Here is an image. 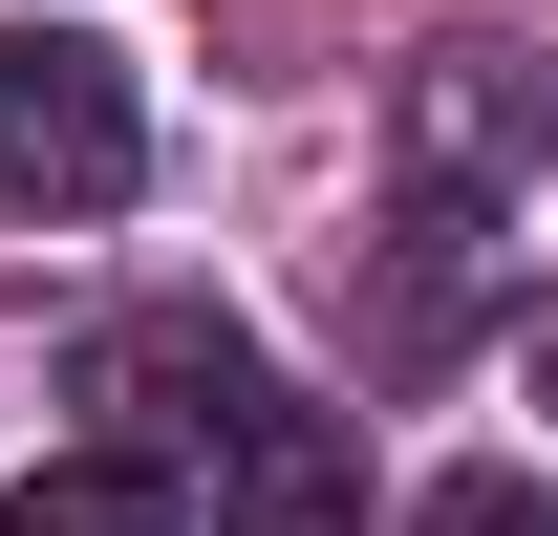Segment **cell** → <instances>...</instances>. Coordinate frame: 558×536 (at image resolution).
Wrapping results in <instances>:
<instances>
[{
	"mask_svg": "<svg viewBox=\"0 0 558 536\" xmlns=\"http://www.w3.org/2000/svg\"><path fill=\"white\" fill-rule=\"evenodd\" d=\"M130 172H150L130 65L65 22H0V236H86V215H130Z\"/></svg>",
	"mask_w": 558,
	"mask_h": 536,
	"instance_id": "1",
	"label": "cell"
},
{
	"mask_svg": "<svg viewBox=\"0 0 558 536\" xmlns=\"http://www.w3.org/2000/svg\"><path fill=\"white\" fill-rule=\"evenodd\" d=\"M387 172H409V194H451V215H515L558 172V65L537 44H429V65H387Z\"/></svg>",
	"mask_w": 558,
	"mask_h": 536,
	"instance_id": "2",
	"label": "cell"
},
{
	"mask_svg": "<svg viewBox=\"0 0 558 536\" xmlns=\"http://www.w3.org/2000/svg\"><path fill=\"white\" fill-rule=\"evenodd\" d=\"M194 494L215 536H365V451H344V407H301V387H236L194 429Z\"/></svg>",
	"mask_w": 558,
	"mask_h": 536,
	"instance_id": "3",
	"label": "cell"
},
{
	"mask_svg": "<svg viewBox=\"0 0 558 536\" xmlns=\"http://www.w3.org/2000/svg\"><path fill=\"white\" fill-rule=\"evenodd\" d=\"M86 387H108V451H150V472H172L215 407L258 387V365H236V322H108V343H86Z\"/></svg>",
	"mask_w": 558,
	"mask_h": 536,
	"instance_id": "4",
	"label": "cell"
},
{
	"mask_svg": "<svg viewBox=\"0 0 558 536\" xmlns=\"http://www.w3.org/2000/svg\"><path fill=\"white\" fill-rule=\"evenodd\" d=\"M0 536H172V472L150 451H44L22 494H0Z\"/></svg>",
	"mask_w": 558,
	"mask_h": 536,
	"instance_id": "5",
	"label": "cell"
},
{
	"mask_svg": "<svg viewBox=\"0 0 558 536\" xmlns=\"http://www.w3.org/2000/svg\"><path fill=\"white\" fill-rule=\"evenodd\" d=\"M409 536H558V494H537V472H429V494H409Z\"/></svg>",
	"mask_w": 558,
	"mask_h": 536,
	"instance_id": "6",
	"label": "cell"
},
{
	"mask_svg": "<svg viewBox=\"0 0 558 536\" xmlns=\"http://www.w3.org/2000/svg\"><path fill=\"white\" fill-rule=\"evenodd\" d=\"M537 407H558V322H537Z\"/></svg>",
	"mask_w": 558,
	"mask_h": 536,
	"instance_id": "7",
	"label": "cell"
}]
</instances>
